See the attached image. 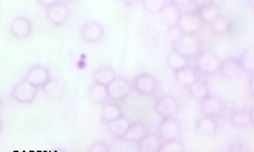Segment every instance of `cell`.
<instances>
[{
	"label": "cell",
	"mask_w": 254,
	"mask_h": 152,
	"mask_svg": "<svg viewBox=\"0 0 254 152\" xmlns=\"http://www.w3.org/2000/svg\"><path fill=\"white\" fill-rule=\"evenodd\" d=\"M172 47L173 51L188 58L200 52L201 43L195 35L181 34L172 42Z\"/></svg>",
	"instance_id": "1"
},
{
	"label": "cell",
	"mask_w": 254,
	"mask_h": 152,
	"mask_svg": "<svg viewBox=\"0 0 254 152\" xmlns=\"http://www.w3.org/2000/svg\"><path fill=\"white\" fill-rule=\"evenodd\" d=\"M221 63L218 55L210 51H202L196 55L197 69L203 74H214L219 72Z\"/></svg>",
	"instance_id": "2"
},
{
	"label": "cell",
	"mask_w": 254,
	"mask_h": 152,
	"mask_svg": "<svg viewBox=\"0 0 254 152\" xmlns=\"http://www.w3.org/2000/svg\"><path fill=\"white\" fill-rule=\"evenodd\" d=\"M48 20L54 26L60 27L66 24L70 15V9L63 1H58L52 6L46 8Z\"/></svg>",
	"instance_id": "3"
},
{
	"label": "cell",
	"mask_w": 254,
	"mask_h": 152,
	"mask_svg": "<svg viewBox=\"0 0 254 152\" xmlns=\"http://www.w3.org/2000/svg\"><path fill=\"white\" fill-rule=\"evenodd\" d=\"M39 89L24 79L14 86L12 97L20 104H31L36 98Z\"/></svg>",
	"instance_id": "4"
},
{
	"label": "cell",
	"mask_w": 254,
	"mask_h": 152,
	"mask_svg": "<svg viewBox=\"0 0 254 152\" xmlns=\"http://www.w3.org/2000/svg\"><path fill=\"white\" fill-rule=\"evenodd\" d=\"M202 24L196 12H181L177 27L181 34L195 35L200 31Z\"/></svg>",
	"instance_id": "5"
},
{
	"label": "cell",
	"mask_w": 254,
	"mask_h": 152,
	"mask_svg": "<svg viewBox=\"0 0 254 152\" xmlns=\"http://www.w3.org/2000/svg\"><path fill=\"white\" fill-rule=\"evenodd\" d=\"M24 79L38 89H43L52 79V76L47 67L44 65H35L28 70Z\"/></svg>",
	"instance_id": "6"
},
{
	"label": "cell",
	"mask_w": 254,
	"mask_h": 152,
	"mask_svg": "<svg viewBox=\"0 0 254 152\" xmlns=\"http://www.w3.org/2000/svg\"><path fill=\"white\" fill-rule=\"evenodd\" d=\"M109 99L113 102H122L125 100L132 91V86L127 79L117 77L107 86Z\"/></svg>",
	"instance_id": "7"
},
{
	"label": "cell",
	"mask_w": 254,
	"mask_h": 152,
	"mask_svg": "<svg viewBox=\"0 0 254 152\" xmlns=\"http://www.w3.org/2000/svg\"><path fill=\"white\" fill-rule=\"evenodd\" d=\"M156 112L163 119L171 118L179 113V104L172 95H162L154 102Z\"/></svg>",
	"instance_id": "8"
},
{
	"label": "cell",
	"mask_w": 254,
	"mask_h": 152,
	"mask_svg": "<svg viewBox=\"0 0 254 152\" xmlns=\"http://www.w3.org/2000/svg\"><path fill=\"white\" fill-rule=\"evenodd\" d=\"M135 90L143 95H153L159 88V82L152 74L142 73L135 77Z\"/></svg>",
	"instance_id": "9"
},
{
	"label": "cell",
	"mask_w": 254,
	"mask_h": 152,
	"mask_svg": "<svg viewBox=\"0 0 254 152\" xmlns=\"http://www.w3.org/2000/svg\"><path fill=\"white\" fill-rule=\"evenodd\" d=\"M80 34L83 41L88 43H96L104 38L105 29L100 23L88 22L81 26Z\"/></svg>",
	"instance_id": "10"
},
{
	"label": "cell",
	"mask_w": 254,
	"mask_h": 152,
	"mask_svg": "<svg viewBox=\"0 0 254 152\" xmlns=\"http://www.w3.org/2000/svg\"><path fill=\"white\" fill-rule=\"evenodd\" d=\"M10 31L17 39H26L33 33V24L28 17L19 16L12 20L10 25Z\"/></svg>",
	"instance_id": "11"
},
{
	"label": "cell",
	"mask_w": 254,
	"mask_h": 152,
	"mask_svg": "<svg viewBox=\"0 0 254 152\" xmlns=\"http://www.w3.org/2000/svg\"><path fill=\"white\" fill-rule=\"evenodd\" d=\"M181 132L180 123L173 117L163 119L159 127V137L164 142L175 140Z\"/></svg>",
	"instance_id": "12"
},
{
	"label": "cell",
	"mask_w": 254,
	"mask_h": 152,
	"mask_svg": "<svg viewBox=\"0 0 254 152\" xmlns=\"http://www.w3.org/2000/svg\"><path fill=\"white\" fill-rule=\"evenodd\" d=\"M159 13L160 18L166 26L170 28L177 27L181 12L175 1H168Z\"/></svg>",
	"instance_id": "13"
},
{
	"label": "cell",
	"mask_w": 254,
	"mask_h": 152,
	"mask_svg": "<svg viewBox=\"0 0 254 152\" xmlns=\"http://www.w3.org/2000/svg\"><path fill=\"white\" fill-rule=\"evenodd\" d=\"M200 102H201L200 104L201 111L205 116L216 117L219 116L223 112V103L221 100L216 97L209 95Z\"/></svg>",
	"instance_id": "14"
},
{
	"label": "cell",
	"mask_w": 254,
	"mask_h": 152,
	"mask_svg": "<svg viewBox=\"0 0 254 152\" xmlns=\"http://www.w3.org/2000/svg\"><path fill=\"white\" fill-rule=\"evenodd\" d=\"M223 77L228 79L237 78L242 74L243 70L239 59L227 58L222 62L219 70Z\"/></svg>",
	"instance_id": "15"
},
{
	"label": "cell",
	"mask_w": 254,
	"mask_h": 152,
	"mask_svg": "<svg viewBox=\"0 0 254 152\" xmlns=\"http://www.w3.org/2000/svg\"><path fill=\"white\" fill-rule=\"evenodd\" d=\"M196 13L202 23L209 24L221 15L217 5L213 1H206L205 3L199 6L197 8Z\"/></svg>",
	"instance_id": "16"
},
{
	"label": "cell",
	"mask_w": 254,
	"mask_h": 152,
	"mask_svg": "<svg viewBox=\"0 0 254 152\" xmlns=\"http://www.w3.org/2000/svg\"><path fill=\"white\" fill-rule=\"evenodd\" d=\"M122 116H124V114L122 108L115 102H107L104 104L101 110V121L106 125L122 117Z\"/></svg>",
	"instance_id": "17"
},
{
	"label": "cell",
	"mask_w": 254,
	"mask_h": 152,
	"mask_svg": "<svg viewBox=\"0 0 254 152\" xmlns=\"http://www.w3.org/2000/svg\"><path fill=\"white\" fill-rule=\"evenodd\" d=\"M163 142L159 136L147 134L137 143L138 152H159Z\"/></svg>",
	"instance_id": "18"
},
{
	"label": "cell",
	"mask_w": 254,
	"mask_h": 152,
	"mask_svg": "<svg viewBox=\"0 0 254 152\" xmlns=\"http://www.w3.org/2000/svg\"><path fill=\"white\" fill-rule=\"evenodd\" d=\"M88 97L92 103L104 105L109 100L107 86L94 82L89 88Z\"/></svg>",
	"instance_id": "19"
},
{
	"label": "cell",
	"mask_w": 254,
	"mask_h": 152,
	"mask_svg": "<svg viewBox=\"0 0 254 152\" xmlns=\"http://www.w3.org/2000/svg\"><path fill=\"white\" fill-rule=\"evenodd\" d=\"M147 134V131L145 125L139 122H136L131 123L128 130L122 139L126 142L138 143Z\"/></svg>",
	"instance_id": "20"
},
{
	"label": "cell",
	"mask_w": 254,
	"mask_h": 152,
	"mask_svg": "<svg viewBox=\"0 0 254 152\" xmlns=\"http://www.w3.org/2000/svg\"><path fill=\"white\" fill-rule=\"evenodd\" d=\"M131 122L126 116H122L115 121L111 122L107 125V128L110 133L113 137L121 138L122 139L124 135L128 130L129 126L131 125Z\"/></svg>",
	"instance_id": "21"
},
{
	"label": "cell",
	"mask_w": 254,
	"mask_h": 152,
	"mask_svg": "<svg viewBox=\"0 0 254 152\" xmlns=\"http://www.w3.org/2000/svg\"><path fill=\"white\" fill-rule=\"evenodd\" d=\"M117 77L116 72L109 65L101 67L94 74L95 82L106 86Z\"/></svg>",
	"instance_id": "22"
},
{
	"label": "cell",
	"mask_w": 254,
	"mask_h": 152,
	"mask_svg": "<svg viewBox=\"0 0 254 152\" xmlns=\"http://www.w3.org/2000/svg\"><path fill=\"white\" fill-rule=\"evenodd\" d=\"M43 90L46 96L51 100H60L65 94L64 85L57 79H51Z\"/></svg>",
	"instance_id": "23"
},
{
	"label": "cell",
	"mask_w": 254,
	"mask_h": 152,
	"mask_svg": "<svg viewBox=\"0 0 254 152\" xmlns=\"http://www.w3.org/2000/svg\"><path fill=\"white\" fill-rule=\"evenodd\" d=\"M175 76L179 84L188 87L198 79L196 71L189 67H185L176 72Z\"/></svg>",
	"instance_id": "24"
},
{
	"label": "cell",
	"mask_w": 254,
	"mask_h": 152,
	"mask_svg": "<svg viewBox=\"0 0 254 152\" xmlns=\"http://www.w3.org/2000/svg\"><path fill=\"white\" fill-rule=\"evenodd\" d=\"M196 129L202 135H212L217 130V122L214 117L205 116L197 122Z\"/></svg>",
	"instance_id": "25"
},
{
	"label": "cell",
	"mask_w": 254,
	"mask_h": 152,
	"mask_svg": "<svg viewBox=\"0 0 254 152\" xmlns=\"http://www.w3.org/2000/svg\"><path fill=\"white\" fill-rule=\"evenodd\" d=\"M190 95L198 101H202L209 95L208 84L203 79H197L189 86Z\"/></svg>",
	"instance_id": "26"
},
{
	"label": "cell",
	"mask_w": 254,
	"mask_h": 152,
	"mask_svg": "<svg viewBox=\"0 0 254 152\" xmlns=\"http://www.w3.org/2000/svg\"><path fill=\"white\" fill-rule=\"evenodd\" d=\"M166 62L170 69L176 72L188 67V58L172 50L167 56Z\"/></svg>",
	"instance_id": "27"
},
{
	"label": "cell",
	"mask_w": 254,
	"mask_h": 152,
	"mask_svg": "<svg viewBox=\"0 0 254 152\" xmlns=\"http://www.w3.org/2000/svg\"><path fill=\"white\" fill-rule=\"evenodd\" d=\"M230 121L233 125L239 128H245L252 124L253 116L248 111H234L230 114Z\"/></svg>",
	"instance_id": "28"
},
{
	"label": "cell",
	"mask_w": 254,
	"mask_h": 152,
	"mask_svg": "<svg viewBox=\"0 0 254 152\" xmlns=\"http://www.w3.org/2000/svg\"><path fill=\"white\" fill-rule=\"evenodd\" d=\"M211 31L217 35H223L230 32L232 23L227 17L220 15L210 24Z\"/></svg>",
	"instance_id": "29"
},
{
	"label": "cell",
	"mask_w": 254,
	"mask_h": 152,
	"mask_svg": "<svg viewBox=\"0 0 254 152\" xmlns=\"http://www.w3.org/2000/svg\"><path fill=\"white\" fill-rule=\"evenodd\" d=\"M239 61L243 71L253 73L254 71V52L252 49L243 52Z\"/></svg>",
	"instance_id": "30"
},
{
	"label": "cell",
	"mask_w": 254,
	"mask_h": 152,
	"mask_svg": "<svg viewBox=\"0 0 254 152\" xmlns=\"http://www.w3.org/2000/svg\"><path fill=\"white\" fill-rule=\"evenodd\" d=\"M167 2L165 0H144L143 6L147 11L154 14L161 12Z\"/></svg>",
	"instance_id": "31"
},
{
	"label": "cell",
	"mask_w": 254,
	"mask_h": 152,
	"mask_svg": "<svg viewBox=\"0 0 254 152\" xmlns=\"http://www.w3.org/2000/svg\"><path fill=\"white\" fill-rule=\"evenodd\" d=\"M159 152H185L184 145L176 140L164 142Z\"/></svg>",
	"instance_id": "32"
},
{
	"label": "cell",
	"mask_w": 254,
	"mask_h": 152,
	"mask_svg": "<svg viewBox=\"0 0 254 152\" xmlns=\"http://www.w3.org/2000/svg\"><path fill=\"white\" fill-rule=\"evenodd\" d=\"M88 152H111V150L106 143L98 141L89 147Z\"/></svg>",
	"instance_id": "33"
},
{
	"label": "cell",
	"mask_w": 254,
	"mask_h": 152,
	"mask_svg": "<svg viewBox=\"0 0 254 152\" xmlns=\"http://www.w3.org/2000/svg\"><path fill=\"white\" fill-rule=\"evenodd\" d=\"M227 152H252L248 145L243 143H236L230 147Z\"/></svg>",
	"instance_id": "34"
},
{
	"label": "cell",
	"mask_w": 254,
	"mask_h": 152,
	"mask_svg": "<svg viewBox=\"0 0 254 152\" xmlns=\"http://www.w3.org/2000/svg\"><path fill=\"white\" fill-rule=\"evenodd\" d=\"M57 1L58 0H39L38 3H40V5H42L44 8H47L52 6L55 3H56Z\"/></svg>",
	"instance_id": "35"
},
{
	"label": "cell",
	"mask_w": 254,
	"mask_h": 152,
	"mask_svg": "<svg viewBox=\"0 0 254 152\" xmlns=\"http://www.w3.org/2000/svg\"><path fill=\"white\" fill-rule=\"evenodd\" d=\"M3 109V99L1 98V97L0 96V113L2 111V110Z\"/></svg>",
	"instance_id": "36"
},
{
	"label": "cell",
	"mask_w": 254,
	"mask_h": 152,
	"mask_svg": "<svg viewBox=\"0 0 254 152\" xmlns=\"http://www.w3.org/2000/svg\"><path fill=\"white\" fill-rule=\"evenodd\" d=\"M3 129V122L1 121V118H0V135L2 133Z\"/></svg>",
	"instance_id": "37"
},
{
	"label": "cell",
	"mask_w": 254,
	"mask_h": 152,
	"mask_svg": "<svg viewBox=\"0 0 254 152\" xmlns=\"http://www.w3.org/2000/svg\"><path fill=\"white\" fill-rule=\"evenodd\" d=\"M54 152H65V150L61 149V148H60V149L55 150Z\"/></svg>",
	"instance_id": "38"
}]
</instances>
